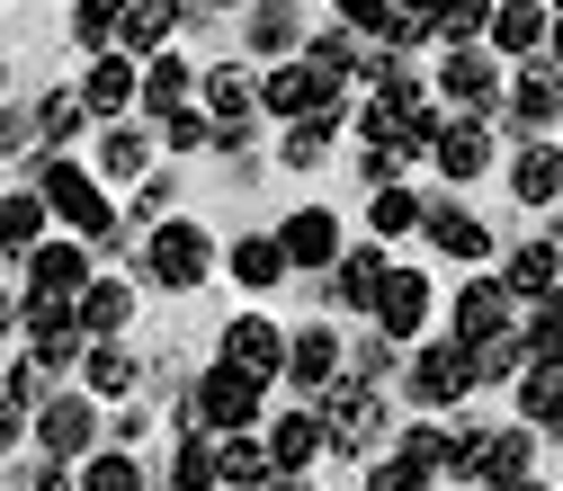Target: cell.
Segmentation results:
<instances>
[{
	"instance_id": "obj_1",
	"label": "cell",
	"mask_w": 563,
	"mask_h": 491,
	"mask_svg": "<svg viewBox=\"0 0 563 491\" xmlns=\"http://www.w3.org/2000/svg\"><path fill=\"white\" fill-rule=\"evenodd\" d=\"M260 393H268L260 376H242V367L216 358V367L197 376V393L179 402V429H197V438H242L251 420H260Z\"/></svg>"
},
{
	"instance_id": "obj_2",
	"label": "cell",
	"mask_w": 563,
	"mask_h": 491,
	"mask_svg": "<svg viewBox=\"0 0 563 491\" xmlns=\"http://www.w3.org/2000/svg\"><path fill=\"white\" fill-rule=\"evenodd\" d=\"M36 197H45L81 242H117V205H108L99 170H81L73 153H45V161H36Z\"/></svg>"
},
{
	"instance_id": "obj_3",
	"label": "cell",
	"mask_w": 563,
	"mask_h": 491,
	"mask_svg": "<svg viewBox=\"0 0 563 491\" xmlns=\"http://www.w3.org/2000/svg\"><path fill=\"white\" fill-rule=\"evenodd\" d=\"M322 438H331V456H376L385 447V393L376 384H358V376H340L322 402Z\"/></svg>"
},
{
	"instance_id": "obj_4",
	"label": "cell",
	"mask_w": 563,
	"mask_h": 491,
	"mask_svg": "<svg viewBox=\"0 0 563 491\" xmlns=\"http://www.w3.org/2000/svg\"><path fill=\"white\" fill-rule=\"evenodd\" d=\"M260 108L287 116V125H305V116H340V72H322L313 54H296V63H277V72L260 81Z\"/></svg>"
},
{
	"instance_id": "obj_5",
	"label": "cell",
	"mask_w": 563,
	"mask_h": 491,
	"mask_svg": "<svg viewBox=\"0 0 563 491\" xmlns=\"http://www.w3.org/2000/svg\"><path fill=\"white\" fill-rule=\"evenodd\" d=\"M144 268L162 277V287H206V268H216V242H206V224H188V215H170V224H153L144 233Z\"/></svg>"
},
{
	"instance_id": "obj_6",
	"label": "cell",
	"mask_w": 563,
	"mask_h": 491,
	"mask_svg": "<svg viewBox=\"0 0 563 491\" xmlns=\"http://www.w3.org/2000/svg\"><path fill=\"white\" fill-rule=\"evenodd\" d=\"M197 99H206V116H216V144L242 153L251 144V116H260V81L242 72V63H216V72H197Z\"/></svg>"
},
{
	"instance_id": "obj_7",
	"label": "cell",
	"mask_w": 563,
	"mask_h": 491,
	"mask_svg": "<svg viewBox=\"0 0 563 491\" xmlns=\"http://www.w3.org/2000/svg\"><path fill=\"white\" fill-rule=\"evenodd\" d=\"M19 313H27V358H36V367H73V358H90V331H81V313L63 304V295H27Z\"/></svg>"
},
{
	"instance_id": "obj_8",
	"label": "cell",
	"mask_w": 563,
	"mask_h": 491,
	"mask_svg": "<svg viewBox=\"0 0 563 491\" xmlns=\"http://www.w3.org/2000/svg\"><path fill=\"white\" fill-rule=\"evenodd\" d=\"M474 393V358H465V339H430L411 358V402H430V411H448V402H465Z\"/></svg>"
},
{
	"instance_id": "obj_9",
	"label": "cell",
	"mask_w": 563,
	"mask_h": 491,
	"mask_svg": "<svg viewBox=\"0 0 563 491\" xmlns=\"http://www.w3.org/2000/svg\"><path fill=\"white\" fill-rule=\"evenodd\" d=\"M90 438H99V402H90V393H54V402L36 411V447H45V456H63V465H73V456H99Z\"/></svg>"
},
{
	"instance_id": "obj_10",
	"label": "cell",
	"mask_w": 563,
	"mask_h": 491,
	"mask_svg": "<svg viewBox=\"0 0 563 491\" xmlns=\"http://www.w3.org/2000/svg\"><path fill=\"white\" fill-rule=\"evenodd\" d=\"M224 367H242V376H260V384L287 376V339H277L268 313H233V322H224Z\"/></svg>"
},
{
	"instance_id": "obj_11",
	"label": "cell",
	"mask_w": 563,
	"mask_h": 491,
	"mask_svg": "<svg viewBox=\"0 0 563 491\" xmlns=\"http://www.w3.org/2000/svg\"><path fill=\"white\" fill-rule=\"evenodd\" d=\"M439 99H456L465 116H483L492 99H501V63H492V45H456L439 63Z\"/></svg>"
},
{
	"instance_id": "obj_12",
	"label": "cell",
	"mask_w": 563,
	"mask_h": 491,
	"mask_svg": "<svg viewBox=\"0 0 563 491\" xmlns=\"http://www.w3.org/2000/svg\"><path fill=\"white\" fill-rule=\"evenodd\" d=\"M448 322H456V339L474 348V339H492V331H519V295L501 287V277H474V287L448 304Z\"/></svg>"
},
{
	"instance_id": "obj_13",
	"label": "cell",
	"mask_w": 563,
	"mask_h": 491,
	"mask_svg": "<svg viewBox=\"0 0 563 491\" xmlns=\"http://www.w3.org/2000/svg\"><path fill=\"white\" fill-rule=\"evenodd\" d=\"M474 473H483L492 491H528V482H537V429H528V420H519V429H483Z\"/></svg>"
},
{
	"instance_id": "obj_14",
	"label": "cell",
	"mask_w": 563,
	"mask_h": 491,
	"mask_svg": "<svg viewBox=\"0 0 563 491\" xmlns=\"http://www.w3.org/2000/svg\"><path fill=\"white\" fill-rule=\"evenodd\" d=\"M81 287H90V242H36V259H27V295L81 304Z\"/></svg>"
},
{
	"instance_id": "obj_15",
	"label": "cell",
	"mask_w": 563,
	"mask_h": 491,
	"mask_svg": "<svg viewBox=\"0 0 563 491\" xmlns=\"http://www.w3.org/2000/svg\"><path fill=\"white\" fill-rule=\"evenodd\" d=\"M134 99H144V63H134V54H90L81 108H90V116H125Z\"/></svg>"
},
{
	"instance_id": "obj_16",
	"label": "cell",
	"mask_w": 563,
	"mask_h": 491,
	"mask_svg": "<svg viewBox=\"0 0 563 491\" xmlns=\"http://www.w3.org/2000/svg\"><path fill=\"white\" fill-rule=\"evenodd\" d=\"M420 322H430V277H420V268H385V287H376V331H385V339H411Z\"/></svg>"
},
{
	"instance_id": "obj_17",
	"label": "cell",
	"mask_w": 563,
	"mask_h": 491,
	"mask_svg": "<svg viewBox=\"0 0 563 491\" xmlns=\"http://www.w3.org/2000/svg\"><path fill=\"white\" fill-rule=\"evenodd\" d=\"M277 250H287V268H331L340 259V215L331 205H305V215L277 224Z\"/></svg>"
},
{
	"instance_id": "obj_18",
	"label": "cell",
	"mask_w": 563,
	"mask_h": 491,
	"mask_svg": "<svg viewBox=\"0 0 563 491\" xmlns=\"http://www.w3.org/2000/svg\"><path fill=\"white\" fill-rule=\"evenodd\" d=\"M287 384H296V393H313V402H322V393L340 384V339H331L322 322L287 339Z\"/></svg>"
},
{
	"instance_id": "obj_19",
	"label": "cell",
	"mask_w": 563,
	"mask_h": 491,
	"mask_svg": "<svg viewBox=\"0 0 563 491\" xmlns=\"http://www.w3.org/2000/svg\"><path fill=\"white\" fill-rule=\"evenodd\" d=\"M322 456H331V438H322V411H287V420L268 429V465H277V473H313Z\"/></svg>"
},
{
	"instance_id": "obj_20",
	"label": "cell",
	"mask_w": 563,
	"mask_h": 491,
	"mask_svg": "<svg viewBox=\"0 0 563 491\" xmlns=\"http://www.w3.org/2000/svg\"><path fill=\"white\" fill-rule=\"evenodd\" d=\"M501 108H510V125H519L528 144H537V134L563 116V72H519V81L501 90Z\"/></svg>"
},
{
	"instance_id": "obj_21",
	"label": "cell",
	"mask_w": 563,
	"mask_h": 491,
	"mask_svg": "<svg viewBox=\"0 0 563 491\" xmlns=\"http://www.w3.org/2000/svg\"><path fill=\"white\" fill-rule=\"evenodd\" d=\"M430 161H439L448 179H483V170H492V134H483V116H448L439 144H430Z\"/></svg>"
},
{
	"instance_id": "obj_22",
	"label": "cell",
	"mask_w": 563,
	"mask_h": 491,
	"mask_svg": "<svg viewBox=\"0 0 563 491\" xmlns=\"http://www.w3.org/2000/svg\"><path fill=\"white\" fill-rule=\"evenodd\" d=\"M545 36H554L545 0H492V54H537Z\"/></svg>"
},
{
	"instance_id": "obj_23",
	"label": "cell",
	"mask_w": 563,
	"mask_h": 491,
	"mask_svg": "<svg viewBox=\"0 0 563 491\" xmlns=\"http://www.w3.org/2000/svg\"><path fill=\"white\" fill-rule=\"evenodd\" d=\"M170 36H179V0H134L125 27H117V54L153 63V54H170Z\"/></svg>"
},
{
	"instance_id": "obj_24",
	"label": "cell",
	"mask_w": 563,
	"mask_h": 491,
	"mask_svg": "<svg viewBox=\"0 0 563 491\" xmlns=\"http://www.w3.org/2000/svg\"><path fill=\"white\" fill-rule=\"evenodd\" d=\"M501 287H510L519 304H537L545 287H563V242H519L510 268H501Z\"/></svg>"
},
{
	"instance_id": "obj_25",
	"label": "cell",
	"mask_w": 563,
	"mask_h": 491,
	"mask_svg": "<svg viewBox=\"0 0 563 491\" xmlns=\"http://www.w3.org/2000/svg\"><path fill=\"white\" fill-rule=\"evenodd\" d=\"M188 99H197V72H188L179 54H153V63H144V99H134V108H144V116H162V125H170V116H179Z\"/></svg>"
},
{
	"instance_id": "obj_26",
	"label": "cell",
	"mask_w": 563,
	"mask_h": 491,
	"mask_svg": "<svg viewBox=\"0 0 563 491\" xmlns=\"http://www.w3.org/2000/svg\"><path fill=\"white\" fill-rule=\"evenodd\" d=\"M45 215H54V205H45L36 188H10V197H0V250H10V259H36Z\"/></svg>"
},
{
	"instance_id": "obj_27",
	"label": "cell",
	"mask_w": 563,
	"mask_h": 491,
	"mask_svg": "<svg viewBox=\"0 0 563 491\" xmlns=\"http://www.w3.org/2000/svg\"><path fill=\"white\" fill-rule=\"evenodd\" d=\"M519 420H528V429H563V358H528V376H519Z\"/></svg>"
},
{
	"instance_id": "obj_28",
	"label": "cell",
	"mask_w": 563,
	"mask_h": 491,
	"mask_svg": "<svg viewBox=\"0 0 563 491\" xmlns=\"http://www.w3.org/2000/svg\"><path fill=\"white\" fill-rule=\"evenodd\" d=\"M73 313H81V331H90V339H117V331L134 322V287H117V277H90Z\"/></svg>"
},
{
	"instance_id": "obj_29",
	"label": "cell",
	"mask_w": 563,
	"mask_h": 491,
	"mask_svg": "<svg viewBox=\"0 0 563 491\" xmlns=\"http://www.w3.org/2000/svg\"><path fill=\"white\" fill-rule=\"evenodd\" d=\"M420 233H430L448 259H483V250H492V233L465 215V205H430V215H420Z\"/></svg>"
},
{
	"instance_id": "obj_30",
	"label": "cell",
	"mask_w": 563,
	"mask_h": 491,
	"mask_svg": "<svg viewBox=\"0 0 563 491\" xmlns=\"http://www.w3.org/2000/svg\"><path fill=\"white\" fill-rule=\"evenodd\" d=\"M465 358H474V384H510V376H528V331H492Z\"/></svg>"
},
{
	"instance_id": "obj_31",
	"label": "cell",
	"mask_w": 563,
	"mask_h": 491,
	"mask_svg": "<svg viewBox=\"0 0 563 491\" xmlns=\"http://www.w3.org/2000/svg\"><path fill=\"white\" fill-rule=\"evenodd\" d=\"M376 287H385V250H376V242L340 250V304H349V313H376Z\"/></svg>"
},
{
	"instance_id": "obj_32",
	"label": "cell",
	"mask_w": 563,
	"mask_h": 491,
	"mask_svg": "<svg viewBox=\"0 0 563 491\" xmlns=\"http://www.w3.org/2000/svg\"><path fill=\"white\" fill-rule=\"evenodd\" d=\"M430 36H439V0H394L385 27H376L385 54H411V45H430Z\"/></svg>"
},
{
	"instance_id": "obj_33",
	"label": "cell",
	"mask_w": 563,
	"mask_h": 491,
	"mask_svg": "<svg viewBox=\"0 0 563 491\" xmlns=\"http://www.w3.org/2000/svg\"><path fill=\"white\" fill-rule=\"evenodd\" d=\"M216 465H224V491H260V482L277 473V465H268V438H251V429H242V438H216Z\"/></svg>"
},
{
	"instance_id": "obj_34",
	"label": "cell",
	"mask_w": 563,
	"mask_h": 491,
	"mask_svg": "<svg viewBox=\"0 0 563 491\" xmlns=\"http://www.w3.org/2000/svg\"><path fill=\"white\" fill-rule=\"evenodd\" d=\"M510 188H519V205H554L563 197V153L554 144H528L519 170H510Z\"/></svg>"
},
{
	"instance_id": "obj_35",
	"label": "cell",
	"mask_w": 563,
	"mask_h": 491,
	"mask_svg": "<svg viewBox=\"0 0 563 491\" xmlns=\"http://www.w3.org/2000/svg\"><path fill=\"white\" fill-rule=\"evenodd\" d=\"M81 384H90V402H117V393H134V358L117 339H90V358H81Z\"/></svg>"
},
{
	"instance_id": "obj_36",
	"label": "cell",
	"mask_w": 563,
	"mask_h": 491,
	"mask_svg": "<svg viewBox=\"0 0 563 491\" xmlns=\"http://www.w3.org/2000/svg\"><path fill=\"white\" fill-rule=\"evenodd\" d=\"M296 36H305V19L287 10V0H251V45H260V54L296 63Z\"/></svg>"
},
{
	"instance_id": "obj_37",
	"label": "cell",
	"mask_w": 563,
	"mask_h": 491,
	"mask_svg": "<svg viewBox=\"0 0 563 491\" xmlns=\"http://www.w3.org/2000/svg\"><path fill=\"white\" fill-rule=\"evenodd\" d=\"M233 277L260 295V287H277L287 277V250H277V233H251V242H233Z\"/></svg>"
},
{
	"instance_id": "obj_38",
	"label": "cell",
	"mask_w": 563,
	"mask_h": 491,
	"mask_svg": "<svg viewBox=\"0 0 563 491\" xmlns=\"http://www.w3.org/2000/svg\"><path fill=\"white\" fill-rule=\"evenodd\" d=\"M125 10H134V0H73V36H81L90 54H117V27H125Z\"/></svg>"
},
{
	"instance_id": "obj_39",
	"label": "cell",
	"mask_w": 563,
	"mask_h": 491,
	"mask_svg": "<svg viewBox=\"0 0 563 491\" xmlns=\"http://www.w3.org/2000/svg\"><path fill=\"white\" fill-rule=\"evenodd\" d=\"M519 331H528V358H563V287H545V295L519 313Z\"/></svg>"
},
{
	"instance_id": "obj_40",
	"label": "cell",
	"mask_w": 563,
	"mask_h": 491,
	"mask_svg": "<svg viewBox=\"0 0 563 491\" xmlns=\"http://www.w3.org/2000/svg\"><path fill=\"white\" fill-rule=\"evenodd\" d=\"M108 179H153V134H134V125H108V153H99Z\"/></svg>"
},
{
	"instance_id": "obj_41",
	"label": "cell",
	"mask_w": 563,
	"mask_h": 491,
	"mask_svg": "<svg viewBox=\"0 0 563 491\" xmlns=\"http://www.w3.org/2000/svg\"><path fill=\"white\" fill-rule=\"evenodd\" d=\"M439 36L456 45H492V0H439Z\"/></svg>"
},
{
	"instance_id": "obj_42",
	"label": "cell",
	"mask_w": 563,
	"mask_h": 491,
	"mask_svg": "<svg viewBox=\"0 0 563 491\" xmlns=\"http://www.w3.org/2000/svg\"><path fill=\"white\" fill-rule=\"evenodd\" d=\"M81 116H90V108H81V90H45V99H36V134H45L54 153L81 134Z\"/></svg>"
},
{
	"instance_id": "obj_43",
	"label": "cell",
	"mask_w": 563,
	"mask_h": 491,
	"mask_svg": "<svg viewBox=\"0 0 563 491\" xmlns=\"http://www.w3.org/2000/svg\"><path fill=\"white\" fill-rule=\"evenodd\" d=\"M367 215H376V233L394 242V233H420V215H430V205H420L411 188H376V205H367Z\"/></svg>"
},
{
	"instance_id": "obj_44",
	"label": "cell",
	"mask_w": 563,
	"mask_h": 491,
	"mask_svg": "<svg viewBox=\"0 0 563 491\" xmlns=\"http://www.w3.org/2000/svg\"><path fill=\"white\" fill-rule=\"evenodd\" d=\"M81 491H144V465L134 456H81Z\"/></svg>"
},
{
	"instance_id": "obj_45",
	"label": "cell",
	"mask_w": 563,
	"mask_h": 491,
	"mask_svg": "<svg viewBox=\"0 0 563 491\" xmlns=\"http://www.w3.org/2000/svg\"><path fill=\"white\" fill-rule=\"evenodd\" d=\"M331 125H340V116H305V125H287V170H313V161L331 153Z\"/></svg>"
},
{
	"instance_id": "obj_46",
	"label": "cell",
	"mask_w": 563,
	"mask_h": 491,
	"mask_svg": "<svg viewBox=\"0 0 563 491\" xmlns=\"http://www.w3.org/2000/svg\"><path fill=\"white\" fill-rule=\"evenodd\" d=\"M367 491H430V473H420L411 456H376L367 465Z\"/></svg>"
},
{
	"instance_id": "obj_47",
	"label": "cell",
	"mask_w": 563,
	"mask_h": 491,
	"mask_svg": "<svg viewBox=\"0 0 563 491\" xmlns=\"http://www.w3.org/2000/svg\"><path fill=\"white\" fill-rule=\"evenodd\" d=\"M162 144H170V153H197V144H216V116H206V108H179V116L162 125Z\"/></svg>"
},
{
	"instance_id": "obj_48",
	"label": "cell",
	"mask_w": 563,
	"mask_h": 491,
	"mask_svg": "<svg viewBox=\"0 0 563 491\" xmlns=\"http://www.w3.org/2000/svg\"><path fill=\"white\" fill-rule=\"evenodd\" d=\"M19 491H81V473L63 465V456H36V465L19 473Z\"/></svg>"
},
{
	"instance_id": "obj_49",
	"label": "cell",
	"mask_w": 563,
	"mask_h": 491,
	"mask_svg": "<svg viewBox=\"0 0 563 491\" xmlns=\"http://www.w3.org/2000/svg\"><path fill=\"white\" fill-rule=\"evenodd\" d=\"M349 376H358V384H385V376H394V339L376 331V339L358 348V358H349Z\"/></svg>"
},
{
	"instance_id": "obj_50",
	"label": "cell",
	"mask_w": 563,
	"mask_h": 491,
	"mask_svg": "<svg viewBox=\"0 0 563 491\" xmlns=\"http://www.w3.org/2000/svg\"><path fill=\"white\" fill-rule=\"evenodd\" d=\"M134 224H144V233H153V224H170V170H162V179H144V197H134Z\"/></svg>"
},
{
	"instance_id": "obj_51",
	"label": "cell",
	"mask_w": 563,
	"mask_h": 491,
	"mask_svg": "<svg viewBox=\"0 0 563 491\" xmlns=\"http://www.w3.org/2000/svg\"><path fill=\"white\" fill-rule=\"evenodd\" d=\"M331 10H340V27H358V36H376L394 0H331Z\"/></svg>"
},
{
	"instance_id": "obj_52",
	"label": "cell",
	"mask_w": 563,
	"mask_h": 491,
	"mask_svg": "<svg viewBox=\"0 0 563 491\" xmlns=\"http://www.w3.org/2000/svg\"><path fill=\"white\" fill-rule=\"evenodd\" d=\"M19 429H27V402H19L10 384H0V456H10V447H19Z\"/></svg>"
},
{
	"instance_id": "obj_53",
	"label": "cell",
	"mask_w": 563,
	"mask_h": 491,
	"mask_svg": "<svg viewBox=\"0 0 563 491\" xmlns=\"http://www.w3.org/2000/svg\"><path fill=\"white\" fill-rule=\"evenodd\" d=\"M27 134H36V116H19V108H0V153H10V144H27Z\"/></svg>"
},
{
	"instance_id": "obj_54",
	"label": "cell",
	"mask_w": 563,
	"mask_h": 491,
	"mask_svg": "<svg viewBox=\"0 0 563 491\" xmlns=\"http://www.w3.org/2000/svg\"><path fill=\"white\" fill-rule=\"evenodd\" d=\"M545 45H554V54H563V10H554V36H545Z\"/></svg>"
},
{
	"instance_id": "obj_55",
	"label": "cell",
	"mask_w": 563,
	"mask_h": 491,
	"mask_svg": "<svg viewBox=\"0 0 563 491\" xmlns=\"http://www.w3.org/2000/svg\"><path fill=\"white\" fill-rule=\"evenodd\" d=\"M216 10H251V0H216Z\"/></svg>"
},
{
	"instance_id": "obj_56",
	"label": "cell",
	"mask_w": 563,
	"mask_h": 491,
	"mask_svg": "<svg viewBox=\"0 0 563 491\" xmlns=\"http://www.w3.org/2000/svg\"><path fill=\"white\" fill-rule=\"evenodd\" d=\"M545 10H563V0H545Z\"/></svg>"
},
{
	"instance_id": "obj_57",
	"label": "cell",
	"mask_w": 563,
	"mask_h": 491,
	"mask_svg": "<svg viewBox=\"0 0 563 491\" xmlns=\"http://www.w3.org/2000/svg\"><path fill=\"white\" fill-rule=\"evenodd\" d=\"M0 197H10V188H0Z\"/></svg>"
}]
</instances>
